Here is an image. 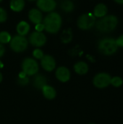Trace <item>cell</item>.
Masks as SVG:
<instances>
[{"label":"cell","instance_id":"obj_7","mask_svg":"<svg viewBox=\"0 0 123 124\" xmlns=\"http://www.w3.org/2000/svg\"><path fill=\"white\" fill-rule=\"evenodd\" d=\"M28 43H30L33 46L36 48H40L44 46L47 41V38L43 32H38L35 31L31 33L28 37Z\"/></svg>","mask_w":123,"mask_h":124},{"label":"cell","instance_id":"obj_10","mask_svg":"<svg viewBox=\"0 0 123 124\" xmlns=\"http://www.w3.org/2000/svg\"><path fill=\"white\" fill-rule=\"evenodd\" d=\"M41 65L44 70L51 72L56 68L55 59L50 54L43 55V57L41 59Z\"/></svg>","mask_w":123,"mask_h":124},{"label":"cell","instance_id":"obj_14","mask_svg":"<svg viewBox=\"0 0 123 124\" xmlns=\"http://www.w3.org/2000/svg\"><path fill=\"white\" fill-rule=\"evenodd\" d=\"M107 12H108V8L107 5L103 3H99L95 6L93 14L96 17L101 18L107 15Z\"/></svg>","mask_w":123,"mask_h":124},{"label":"cell","instance_id":"obj_8","mask_svg":"<svg viewBox=\"0 0 123 124\" xmlns=\"http://www.w3.org/2000/svg\"><path fill=\"white\" fill-rule=\"evenodd\" d=\"M111 76L107 73H99L96 74L94 79L93 84L98 89H104L111 84Z\"/></svg>","mask_w":123,"mask_h":124},{"label":"cell","instance_id":"obj_15","mask_svg":"<svg viewBox=\"0 0 123 124\" xmlns=\"http://www.w3.org/2000/svg\"><path fill=\"white\" fill-rule=\"evenodd\" d=\"M25 5V0H10L9 7L14 12H20L24 9Z\"/></svg>","mask_w":123,"mask_h":124},{"label":"cell","instance_id":"obj_33","mask_svg":"<svg viewBox=\"0 0 123 124\" xmlns=\"http://www.w3.org/2000/svg\"><path fill=\"white\" fill-rule=\"evenodd\" d=\"M2 1H3V0H0V3H1V2Z\"/></svg>","mask_w":123,"mask_h":124},{"label":"cell","instance_id":"obj_31","mask_svg":"<svg viewBox=\"0 0 123 124\" xmlns=\"http://www.w3.org/2000/svg\"><path fill=\"white\" fill-rule=\"evenodd\" d=\"M2 78H3V77H2V74L1 73V72H0V83L2 81Z\"/></svg>","mask_w":123,"mask_h":124},{"label":"cell","instance_id":"obj_19","mask_svg":"<svg viewBox=\"0 0 123 124\" xmlns=\"http://www.w3.org/2000/svg\"><path fill=\"white\" fill-rule=\"evenodd\" d=\"M60 7L66 13L72 12L75 9V4L71 0H62L60 3Z\"/></svg>","mask_w":123,"mask_h":124},{"label":"cell","instance_id":"obj_5","mask_svg":"<svg viewBox=\"0 0 123 124\" xmlns=\"http://www.w3.org/2000/svg\"><path fill=\"white\" fill-rule=\"evenodd\" d=\"M96 17L93 13L88 12L82 14L79 16L77 20L78 27L83 31H88L91 29L96 24Z\"/></svg>","mask_w":123,"mask_h":124},{"label":"cell","instance_id":"obj_3","mask_svg":"<svg viewBox=\"0 0 123 124\" xmlns=\"http://www.w3.org/2000/svg\"><path fill=\"white\" fill-rule=\"evenodd\" d=\"M119 46L116 39L113 38H104L98 43V49L99 52L105 56H111L115 54Z\"/></svg>","mask_w":123,"mask_h":124},{"label":"cell","instance_id":"obj_4","mask_svg":"<svg viewBox=\"0 0 123 124\" xmlns=\"http://www.w3.org/2000/svg\"><path fill=\"white\" fill-rule=\"evenodd\" d=\"M9 44L10 49L14 52L21 53L27 49L28 46V40L25 38V36L17 34L12 37Z\"/></svg>","mask_w":123,"mask_h":124},{"label":"cell","instance_id":"obj_32","mask_svg":"<svg viewBox=\"0 0 123 124\" xmlns=\"http://www.w3.org/2000/svg\"><path fill=\"white\" fill-rule=\"evenodd\" d=\"M28 1H36V0H28Z\"/></svg>","mask_w":123,"mask_h":124},{"label":"cell","instance_id":"obj_27","mask_svg":"<svg viewBox=\"0 0 123 124\" xmlns=\"http://www.w3.org/2000/svg\"><path fill=\"white\" fill-rule=\"evenodd\" d=\"M117 44L118 45L119 47H122L123 48V34L121 35L120 36H119L117 39H116Z\"/></svg>","mask_w":123,"mask_h":124},{"label":"cell","instance_id":"obj_25","mask_svg":"<svg viewBox=\"0 0 123 124\" xmlns=\"http://www.w3.org/2000/svg\"><path fill=\"white\" fill-rule=\"evenodd\" d=\"M17 82L20 85H22V86H25L26 84H28L29 82V78L28 76H25L24 78H18L17 79Z\"/></svg>","mask_w":123,"mask_h":124},{"label":"cell","instance_id":"obj_16","mask_svg":"<svg viewBox=\"0 0 123 124\" xmlns=\"http://www.w3.org/2000/svg\"><path fill=\"white\" fill-rule=\"evenodd\" d=\"M74 70L78 75H85L88 72V65L86 62L79 61L74 65Z\"/></svg>","mask_w":123,"mask_h":124},{"label":"cell","instance_id":"obj_2","mask_svg":"<svg viewBox=\"0 0 123 124\" xmlns=\"http://www.w3.org/2000/svg\"><path fill=\"white\" fill-rule=\"evenodd\" d=\"M118 25V18L113 15H107L103 17L99 18L96 22L95 26L98 31L106 33H110L115 30Z\"/></svg>","mask_w":123,"mask_h":124},{"label":"cell","instance_id":"obj_29","mask_svg":"<svg viewBox=\"0 0 123 124\" xmlns=\"http://www.w3.org/2000/svg\"><path fill=\"white\" fill-rule=\"evenodd\" d=\"M114 1L119 4H123V0H114Z\"/></svg>","mask_w":123,"mask_h":124},{"label":"cell","instance_id":"obj_18","mask_svg":"<svg viewBox=\"0 0 123 124\" xmlns=\"http://www.w3.org/2000/svg\"><path fill=\"white\" fill-rule=\"evenodd\" d=\"M47 84L46 78L41 74H36L33 79V85L38 89H41L44 86Z\"/></svg>","mask_w":123,"mask_h":124},{"label":"cell","instance_id":"obj_12","mask_svg":"<svg viewBox=\"0 0 123 124\" xmlns=\"http://www.w3.org/2000/svg\"><path fill=\"white\" fill-rule=\"evenodd\" d=\"M28 19L34 25L41 23L43 21V15L38 8H32L28 12Z\"/></svg>","mask_w":123,"mask_h":124},{"label":"cell","instance_id":"obj_6","mask_svg":"<svg viewBox=\"0 0 123 124\" xmlns=\"http://www.w3.org/2000/svg\"><path fill=\"white\" fill-rule=\"evenodd\" d=\"M22 70V71L28 76H32L37 74L39 70V66L34 58L31 57H26L25 58L21 64Z\"/></svg>","mask_w":123,"mask_h":124},{"label":"cell","instance_id":"obj_24","mask_svg":"<svg viewBox=\"0 0 123 124\" xmlns=\"http://www.w3.org/2000/svg\"><path fill=\"white\" fill-rule=\"evenodd\" d=\"M7 20V11L0 7V23H4Z\"/></svg>","mask_w":123,"mask_h":124},{"label":"cell","instance_id":"obj_22","mask_svg":"<svg viewBox=\"0 0 123 124\" xmlns=\"http://www.w3.org/2000/svg\"><path fill=\"white\" fill-rule=\"evenodd\" d=\"M123 80L120 76H114L111 78V84L115 87H120L123 85Z\"/></svg>","mask_w":123,"mask_h":124},{"label":"cell","instance_id":"obj_23","mask_svg":"<svg viewBox=\"0 0 123 124\" xmlns=\"http://www.w3.org/2000/svg\"><path fill=\"white\" fill-rule=\"evenodd\" d=\"M43 51L39 49V48H36L33 50V56L35 59H37V60H41L43 57Z\"/></svg>","mask_w":123,"mask_h":124},{"label":"cell","instance_id":"obj_34","mask_svg":"<svg viewBox=\"0 0 123 124\" xmlns=\"http://www.w3.org/2000/svg\"></svg>","mask_w":123,"mask_h":124},{"label":"cell","instance_id":"obj_20","mask_svg":"<svg viewBox=\"0 0 123 124\" xmlns=\"http://www.w3.org/2000/svg\"><path fill=\"white\" fill-rule=\"evenodd\" d=\"M72 33L71 29H67L63 32V33L61 36V40L63 43L67 44L72 41Z\"/></svg>","mask_w":123,"mask_h":124},{"label":"cell","instance_id":"obj_9","mask_svg":"<svg viewBox=\"0 0 123 124\" xmlns=\"http://www.w3.org/2000/svg\"><path fill=\"white\" fill-rule=\"evenodd\" d=\"M36 6L41 12L49 13L56 9L57 2L55 0H36Z\"/></svg>","mask_w":123,"mask_h":124},{"label":"cell","instance_id":"obj_11","mask_svg":"<svg viewBox=\"0 0 123 124\" xmlns=\"http://www.w3.org/2000/svg\"><path fill=\"white\" fill-rule=\"evenodd\" d=\"M55 76L57 80H59V81L62 83H65V82H67L70 79L71 73H70V70L67 67L60 66L57 69Z\"/></svg>","mask_w":123,"mask_h":124},{"label":"cell","instance_id":"obj_26","mask_svg":"<svg viewBox=\"0 0 123 124\" xmlns=\"http://www.w3.org/2000/svg\"><path fill=\"white\" fill-rule=\"evenodd\" d=\"M35 29L36 31H38V32H42L43 30H44V26L43 25V23H38V24H36L35 25Z\"/></svg>","mask_w":123,"mask_h":124},{"label":"cell","instance_id":"obj_28","mask_svg":"<svg viewBox=\"0 0 123 124\" xmlns=\"http://www.w3.org/2000/svg\"><path fill=\"white\" fill-rule=\"evenodd\" d=\"M5 51H6L5 46H4V44L0 43V57L4 56V54L5 53Z\"/></svg>","mask_w":123,"mask_h":124},{"label":"cell","instance_id":"obj_17","mask_svg":"<svg viewBox=\"0 0 123 124\" xmlns=\"http://www.w3.org/2000/svg\"><path fill=\"white\" fill-rule=\"evenodd\" d=\"M42 93L43 95L44 96V97L47 100H53L55 98L57 92L56 90L54 89V87L46 84V86H44L42 89Z\"/></svg>","mask_w":123,"mask_h":124},{"label":"cell","instance_id":"obj_13","mask_svg":"<svg viewBox=\"0 0 123 124\" xmlns=\"http://www.w3.org/2000/svg\"><path fill=\"white\" fill-rule=\"evenodd\" d=\"M30 30V24L24 20H22L19 22L16 26V31L18 35L25 36L28 35Z\"/></svg>","mask_w":123,"mask_h":124},{"label":"cell","instance_id":"obj_1","mask_svg":"<svg viewBox=\"0 0 123 124\" xmlns=\"http://www.w3.org/2000/svg\"><path fill=\"white\" fill-rule=\"evenodd\" d=\"M42 23L44 30L51 34L57 33L62 25V18L60 14L57 12H51L43 19Z\"/></svg>","mask_w":123,"mask_h":124},{"label":"cell","instance_id":"obj_21","mask_svg":"<svg viewBox=\"0 0 123 124\" xmlns=\"http://www.w3.org/2000/svg\"><path fill=\"white\" fill-rule=\"evenodd\" d=\"M12 36L7 31H1L0 32V43L2 44H8L11 41Z\"/></svg>","mask_w":123,"mask_h":124},{"label":"cell","instance_id":"obj_30","mask_svg":"<svg viewBox=\"0 0 123 124\" xmlns=\"http://www.w3.org/2000/svg\"><path fill=\"white\" fill-rule=\"evenodd\" d=\"M3 67H4V64H3V62L0 60V69L2 68Z\"/></svg>","mask_w":123,"mask_h":124}]
</instances>
